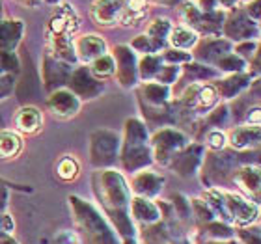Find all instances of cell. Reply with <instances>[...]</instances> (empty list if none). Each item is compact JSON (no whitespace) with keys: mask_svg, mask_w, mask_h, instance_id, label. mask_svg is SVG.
Wrapping results in <instances>:
<instances>
[{"mask_svg":"<svg viewBox=\"0 0 261 244\" xmlns=\"http://www.w3.org/2000/svg\"><path fill=\"white\" fill-rule=\"evenodd\" d=\"M172 43L175 45V47H181V49H189L191 45L196 43V34L192 32V30H189V28H174L172 30Z\"/></svg>","mask_w":261,"mask_h":244,"instance_id":"8","label":"cell"},{"mask_svg":"<svg viewBox=\"0 0 261 244\" xmlns=\"http://www.w3.org/2000/svg\"><path fill=\"white\" fill-rule=\"evenodd\" d=\"M149 8V0H125L123 2V10H121L120 21L123 24H136V22L144 19Z\"/></svg>","mask_w":261,"mask_h":244,"instance_id":"4","label":"cell"},{"mask_svg":"<svg viewBox=\"0 0 261 244\" xmlns=\"http://www.w3.org/2000/svg\"><path fill=\"white\" fill-rule=\"evenodd\" d=\"M92 73L99 78H105V76H110L114 73V62L110 60L109 56H99L95 58L92 64Z\"/></svg>","mask_w":261,"mask_h":244,"instance_id":"10","label":"cell"},{"mask_svg":"<svg viewBox=\"0 0 261 244\" xmlns=\"http://www.w3.org/2000/svg\"><path fill=\"white\" fill-rule=\"evenodd\" d=\"M220 2H222L224 6H231L235 2V0H220Z\"/></svg>","mask_w":261,"mask_h":244,"instance_id":"16","label":"cell"},{"mask_svg":"<svg viewBox=\"0 0 261 244\" xmlns=\"http://www.w3.org/2000/svg\"><path fill=\"white\" fill-rule=\"evenodd\" d=\"M209 198H213L211 203L217 207L218 211H222L226 218L237 224L250 222L252 218L257 214V207L252 205L250 201L239 198V196L224 194V192H209Z\"/></svg>","mask_w":261,"mask_h":244,"instance_id":"1","label":"cell"},{"mask_svg":"<svg viewBox=\"0 0 261 244\" xmlns=\"http://www.w3.org/2000/svg\"><path fill=\"white\" fill-rule=\"evenodd\" d=\"M50 106H53L55 112H58V114H73L79 104H76V101L73 99V95L60 92L50 99Z\"/></svg>","mask_w":261,"mask_h":244,"instance_id":"7","label":"cell"},{"mask_svg":"<svg viewBox=\"0 0 261 244\" xmlns=\"http://www.w3.org/2000/svg\"><path fill=\"white\" fill-rule=\"evenodd\" d=\"M196 101H198V104H200V106H205V109H209V106H211V104H215V101H217V92H215L211 86L201 88L200 93H198V97H196Z\"/></svg>","mask_w":261,"mask_h":244,"instance_id":"11","label":"cell"},{"mask_svg":"<svg viewBox=\"0 0 261 244\" xmlns=\"http://www.w3.org/2000/svg\"><path fill=\"white\" fill-rule=\"evenodd\" d=\"M209 144H211V147H215V149L222 147L224 146V134H220V132H211V136H209Z\"/></svg>","mask_w":261,"mask_h":244,"instance_id":"14","label":"cell"},{"mask_svg":"<svg viewBox=\"0 0 261 244\" xmlns=\"http://www.w3.org/2000/svg\"><path fill=\"white\" fill-rule=\"evenodd\" d=\"M168 32H170L168 21H155L151 26H149V36L155 39H164Z\"/></svg>","mask_w":261,"mask_h":244,"instance_id":"12","label":"cell"},{"mask_svg":"<svg viewBox=\"0 0 261 244\" xmlns=\"http://www.w3.org/2000/svg\"><path fill=\"white\" fill-rule=\"evenodd\" d=\"M250 142V129H237L231 134V144L235 147H245Z\"/></svg>","mask_w":261,"mask_h":244,"instance_id":"13","label":"cell"},{"mask_svg":"<svg viewBox=\"0 0 261 244\" xmlns=\"http://www.w3.org/2000/svg\"><path fill=\"white\" fill-rule=\"evenodd\" d=\"M15 125L21 132H27V134H32L41 127V114H39L38 109L34 106H27L17 112L15 116Z\"/></svg>","mask_w":261,"mask_h":244,"instance_id":"5","label":"cell"},{"mask_svg":"<svg viewBox=\"0 0 261 244\" xmlns=\"http://www.w3.org/2000/svg\"><path fill=\"white\" fill-rule=\"evenodd\" d=\"M123 0H95L92 6V17L97 24H114L121 15Z\"/></svg>","mask_w":261,"mask_h":244,"instance_id":"2","label":"cell"},{"mask_svg":"<svg viewBox=\"0 0 261 244\" xmlns=\"http://www.w3.org/2000/svg\"><path fill=\"white\" fill-rule=\"evenodd\" d=\"M45 2H49V4H56L58 0H45Z\"/></svg>","mask_w":261,"mask_h":244,"instance_id":"17","label":"cell"},{"mask_svg":"<svg viewBox=\"0 0 261 244\" xmlns=\"http://www.w3.org/2000/svg\"><path fill=\"white\" fill-rule=\"evenodd\" d=\"M75 49L81 55L82 60H95L99 56H103L105 52V41L97 36H84V38L76 39Z\"/></svg>","mask_w":261,"mask_h":244,"instance_id":"3","label":"cell"},{"mask_svg":"<svg viewBox=\"0 0 261 244\" xmlns=\"http://www.w3.org/2000/svg\"><path fill=\"white\" fill-rule=\"evenodd\" d=\"M56 174H58V177L64 181H71L75 179L76 174H79V166H76L75 158L71 157H64L58 162V168H56Z\"/></svg>","mask_w":261,"mask_h":244,"instance_id":"9","label":"cell"},{"mask_svg":"<svg viewBox=\"0 0 261 244\" xmlns=\"http://www.w3.org/2000/svg\"><path fill=\"white\" fill-rule=\"evenodd\" d=\"M22 147L21 138L11 132V130H2L0 132V158H13L19 155Z\"/></svg>","mask_w":261,"mask_h":244,"instance_id":"6","label":"cell"},{"mask_svg":"<svg viewBox=\"0 0 261 244\" xmlns=\"http://www.w3.org/2000/svg\"><path fill=\"white\" fill-rule=\"evenodd\" d=\"M200 6H201V10H207L211 13V10L217 6V0H200Z\"/></svg>","mask_w":261,"mask_h":244,"instance_id":"15","label":"cell"}]
</instances>
